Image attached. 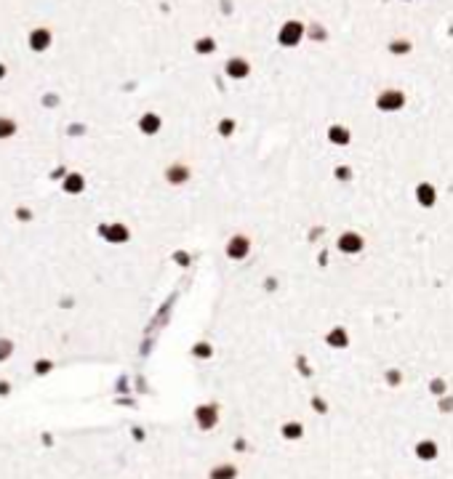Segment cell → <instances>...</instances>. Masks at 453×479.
I'll return each instance as SVG.
<instances>
[{
  "label": "cell",
  "instance_id": "1",
  "mask_svg": "<svg viewBox=\"0 0 453 479\" xmlns=\"http://www.w3.org/2000/svg\"><path fill=\"white\" fill-rule=\"evenodd\" d=\"M8 352H11V346H8V344H0V359H3Z\"/></svg>",
  "mask_w": 453,
  "mask_h": 479
}]
</instances>
